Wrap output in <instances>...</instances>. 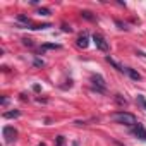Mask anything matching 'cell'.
I'll return each instance as SVG.
<instances>
[{"label": "cell", "instance_id": "cell-2", "mask_svg": "<svg viewBox=\"0 0 146 146\" xmlns=\"http://www.w3.org/2000/svg\"><path fill=\"white\" fill-rule=\"evenodd\" d=\"M93 41H95V45H96V48L100 50V52H108V43H107V40L102 36V35H93Z\"/></svg>", "mask_w": 146, "mask_h": 146}, {"label": "cell", "instance_id": "cell-20", "mask_svg": "<svg viewBox=\"0 0 146 146\" xmlns=\"http://www.w3.org/2000/svg\"><path fill=\"white\" fill-rule=\"evenodd\" d=\"M40 146H45V144H43V143H41V144H40Z\"/></svg>", "mask_w": 146, "mask_h": 146}, {"label": "cell", "instance_id": "cell-1", "mask_svg": "<svg viewBox=\"0 0 146 146\" xmlns=\"http://www.w3.org/2000/svg\"><path fill=\"white\" fill-rule=\"evenodd\" d=\"M112 120H115L117 124H122V125H137L136 117L132 113H129V112H124V110L112 113Z\"/></svg>", "mask_w": 146, "mask_h": 146}, {"label": "cell", "instance_id": "cell-3", "mask_svg": "<svg viewBox=\"0 0 146 146\" xmlns=\"http://www.w3.org/2000/svg\"><path fill=\"white\" fill-rule=\"evenodd\" d=\"M2 132H4V137H5V143H12V141L16 139V136H17V131H16L14 127H11V125H5Z\"/></svg>", "mask_w": 146, "mask_h": 146}, {"label": "cell", "instance_id": "cell-17", "mask_svg": "<svg viewBox=\"0 0 146 146\" xmlns=\"http://www.w3.org/2000/svg\"><path fill=\"white\" fill-rule=\"evenodd\" d=\"M23 43H24V45H28V46H33V41H31V40H28V38H24V40H23Z\"/></svg>", "mask_w": 146, "mask_h": 146}, {"label": "cell", "instance_id": "cell-5", "mask_svg": "<svg viewBox=\"0 0 146 146\" xmlns=\"http://www.w3.org/2000/svg\"><path fill=\"white\" fill-rule=\"evenodd\" d=\"M132 134L136 136V137H139V139H143V141H146V129L143 127V125H134V129H132Z\"/></svg>", "mask_w": 146, "mask_h": 146}, {"label": "cell", "instance_id": "cell-8", "mask_svg": "<svg viewBox=\"0 0 146 146\" xmlns=\"http://www.w3.org/2000/svg\"><path fill=\"white\" fill-rule=\"evenodd\" d=\"M21 115V112L19 110H14V112H5L4 113V119H16V117H19Z\"/></svg>", "mask_w": 146, "mask_h": 146}, {"label": "cell", "instance_id": "cell-12", "mask_svg": "<svg viewBox=\"0 0 146 146\" xmlns=\"http://www.w3.org/2000/svg\"><path fill=\"white\" fill-rule=\"evenodd\" d=\"M136 102L143 107V108H146V100H144V96H141V95H137V98H136Z\"/></svg>", "mask_w": 146, "mask_h": 146}, {"label": "cell", "instance_id": "cell-6", "mask_svg": "<svg viewBox=\"0 0 146 146\" xmlns=\"http://www.w3.org/2000/svg\"><path fill=\"white\" fill-rule=\"evenodd\" d=\"M124 72H125V74H127L131 79H134V81H139V79H141V74H139V72H136L134 69H131V67H125Z\"/></svg>", "mask_w": 146, "mask_h": 146}, {"label": "cell", "instance_id": "cell-9", "mask_svg": "<svg viewBox=\"0 0 146 146\" xmlns=\"http://www.w3.org/2000/svg\"><path fill=\"white\" fill-rule=\"evenodd\" d=\"M81 16H83L84 19H88V21H95V16H93L90 11H83V12H81Z\"/></svg>", "mask_w": 146, "mask_h": 146}, {"label": "cell", "instance_id": "cell-14", "mask_svg": "<svg viewBox=\"0 0 146 146\" xmlns=\"http://www.w3.org/2000/svg\"><path fill=\"white\" fill-rule=\"evenodd\" d=\"M38 14H41V16H50V9H38Z\"/></svg>", "mask_w": 146, "mask_h": 146}, {"label": "cell", "instance_id": "cell-15", "mask_svg": "<svg viewBox=\"0 0 146 146\" xmlns=\"http://www.w3.org/2000/svg\"><path fill=\"white\" fill-rule=\"evenodd\" d=\"M64 144H65L64 136H57V146H64Z\"/></svg>", "mask_w": 146, "mask_h": 146}, {"label": "cell", "instance_id": "cell-11", "mask_svg": "<svg viewBox=\"0 0 146 146\" xmlns=\"http://www.w3.org/2000/svg\"><path fill=\"white\" fill-rule=\"evenodd\" d=\"M107 62H108V64H112V65H113V67H115L117 70H120V72H124V69H122V67H120V65H119V64H117V62H115L113 58H110V57H107Z\"/></svg>", "mask_w": 146, "mask_h": 146}, {"label": "cell", "instance_id": "cell-13", "mask_svg": "<svg viewBox=\"0 0 146 146\" xmlns=\"http://www.w3.org/2000/svg\"><path fill=\"white\" fill-rule=\"evenodd\" d=\"M115 100H117V103H120V105H125V103H127V100L122 98L120 95H115Z\"/></svg>", "mask_w": 146, "mask_h": 146}, {"label": "cell", "instance_id": "cell-4", "mask_svg": "<svg viewBox=\"0 0 146 146\" xmlns=\"http://www.w3.org/2000/svg\"><path fill=\"white\" fill-rule=\"evenodd\" d=\"M91 83H93L100 91H105V81H103V78H102L100 74H93V76H91Z\"/></svg>", "mask_w": 146, "mask_h": 146}, {"label": "cell", "instance_id": "cell-7", "mask_svg": "<svg viewBox=\"0 0 146 146\" xmlns=\"http://www.w3.org/2000/svg\"><path fill=\"white\" fill-rule=\"evenodd\" d=\"M88 45H90V38H88V35L84 33V35H81V36L78 38V46H79V48H88Z\"/></svg>", "mask_w": 146, "mask_h": 146}, {"label": "cell", "instance_id": "cell-16", "mask_svg": "<svg viewBox=\"0 0 146 146\" xmlns=\"http://www.w3.org/2000/svg\"><path fill=\"white\" fill-rule=\"evenodd\" d=\"M62 31H65V33H72V28L67 26V24H62Z\"/></svg>", "mask_w": 146, "mask_h": 146}, {"label": "cell", "instance_id": "cell-18", "mask_svg": "<svg viewBox=\"0 0 146 146\" xmlns=\"http://www.w3.org/2000/svg\"><path fill=\"white\" fill-rule=\"evenodd\" d=\"M35 65H36V67H40V65H43V60H40V58H36V60H35Z\"/></svg>", "mask_w": 146, "mask_h": 146}, {"label": "cell", "instance_id": "cell-10", "mask_svg": "<svg viewBox=\"0 0 146 146\" xmlns=\"http://www.w3.org/2000/svg\"><path fill=\"white\" fill-rule=\"evenodd\" d=\"M55 48L58 50V48H60V45H55V43H48V45H43V46H41V50H55Z\"/></svg>", "mask_w": 146, "mask_h": 146}, {"label": "cell", "instance_id": "cell-19", "mask_svg": "<svg viewBox=\"0 0 146 146\" xmlns=\"http://www.w3.org/2000/svg\"><path fill=\"white\" fill-rule=\"evenodd\" d=\"M117 26H120V29H127V28H125V24H122L120 21H117Z\"/></svg>", "mask_w": 146, "mask_h": 146}]
</instances>
